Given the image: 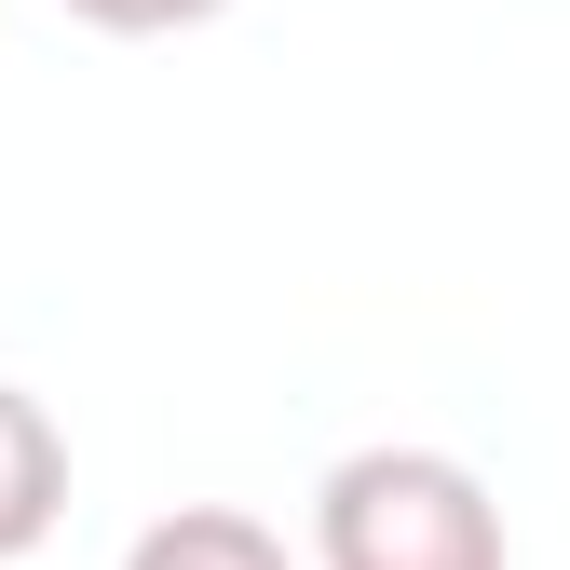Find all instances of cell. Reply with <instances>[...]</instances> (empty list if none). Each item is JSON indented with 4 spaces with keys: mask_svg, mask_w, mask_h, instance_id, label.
<instances>
[{
    "mask_svg": "<svg viewBox=\"0 0 570 570\" xmlns=\"http://www.w3.org/2000/svg\"><path fill=\"white\" fill-rule=\"evenodd\" d=\"M326 570H503V503L449 449H353L313 489Z\"/></svg>",
    "mask_w": 570,
    "mask_h": 570,
    "instance_id": "6da1fadb",
    "label": "cell"
},
{
    "mask_svg": "<svg viewBox=\"0 0 570 570\" xmlns=\"http://www.w3.org/2000/svg\"><path fill=\"white\" fill-rule=\"evenodd\" d=\"M122 570H299V557H285V530L245 517V503H177V517H150L122 543Z\"/></svg>",
    "mask_w": 570,
    "mask_h": 570,
    "instance_id": "3957f363",
    "label": "cell"
},
{
    "mask_svg": "<svg viewBox=\"0 0 570 570\" xmlns=\"http://www.w3.org/2000/svg\"><path fill=\"white\" fill-rule=\"evenodd\" d=\"M55 14H82V28H109V41H177V28H218L232 0H55Z\"/></svg>",
    "mask_w": 570,
    "mask_h": 570,
    "instance_id": "277c9868",
    "label": "cell"
},
{
    "mask_svg": "<svg viewBox=\"0 0 570 570\" xmlns=\"http://www.w3.org/2000/svg\"><path fill=\"white\" fill-rule=\"evenodd\" d=\"M68 517V435H55V407L28 381H0V570L41 557Z\"/></svg>",
    "mask_w": 570,
    "mask_h": 570,
    "instance_id": "7a4b0ae2",
    "label": "cell"
}]
</instances>
